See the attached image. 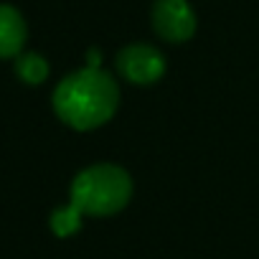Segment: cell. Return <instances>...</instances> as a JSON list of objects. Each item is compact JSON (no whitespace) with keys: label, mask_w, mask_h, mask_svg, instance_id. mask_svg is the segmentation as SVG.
<instances>
[{"label":"cell","mask_w":259,"mask_h":259,"mask_svg":"<svg viewBox=\"0 0 259 259\" xmlns=\"http://www.w3.org/2000/svg\"><path fill=\"white\" fill-rule=\"evenodd\" d=\"M119 104L114 79L102 69H81L59 81L54 89L56 117L74 130H94L109 122Z\"/></svg>","instance_id":"1"},{"label":"cell","mask_w":259,"mask_h":259,"mask_svg":"<svg viewBox=\"0 0 259 259\" xmlns=\"http://www.w3.org/2000/svg\"><path fill=\"white\" fill-rule=\"evenodd\" d=\"M71 206L89 216H112L122 211L133 196V181L127 170L112 163L89 165L71 181Z\"/></svg>","instance_id":"2"},{"label":"cell","mask_w":259,"mask_h":259,"mask_svg":"<svg viewBox=\"0 0 259 259\" xmlns=\"http://www.w3.org/2000/svg\"><path fill=\"white\" fill-rule=\"evenodd\" d=\"M196 11L188 0H155L153 6V28L168 44H183L196 33Z\"/></svg>","instance_id":"3"},{"label":"cell","mask_w":259,"mask_h":259,"mask_svg":"<svg viewBox=\"0 0 259 259\" xmlns=\"http://www.w3.org/2000/svg\"><path fill=\"white\" fill-rule=\"evenodd\" d=\"M119 74L133 84H155L165 74V59L158 49L148 44H130L117 54Z\"/></svg>","instance_id":"4"},{"label":"cell","mask_w":259,"mask_h":259,"mask_svg":"<svg viewBox=\"0 0 259 259\" xmlns=\"http://www.w3.org/2000/svg\"><path fill=\"white\" fill-rule=\"evenodd\" d=\"M26 38H28V26L23 16L13 6L0 3V59L21 56Z\"/></svg>","instance_id":"5"},{"label":"cell","mask_w":259,"mask_h":259,"mask_svg":"<svg viewBox=\"0 0 259 259\" xmlns=\"http://www.w3.org/2000/svg\"><path fill=\"white\" fill-rule=\"evenodd\" d=\"M16 74H18V79L26 81V84H41V81H46V76H49V61H46L41 54H33V51L21 54V56L16 59Z\"/></svg>","instance_id":"6"},{"label":"cell","mask_w":259,"mask_h":259,"mask_svg":"<svg viewBox=\"0 0 259 259\" xmlns=\"http://www.w3.org/2000/svg\"><path fill=\"white\" fill-rule=\"evenodd\" d=\"M79 226H81V213L71 203L66 208H59V211L51 213V231L56 236H61V239L64 236H71L74 231H79Z\"/></svg>","instance_id":"7"},{"label":"cell","mask_w":259,"mask_h":259,"mask_svg":"<svg viewBox=\"0 0 259 259\" xmlns=\"http://www.w3.org/2000/svg\"><path fill=\"white\" fill-rule=\"evenodd\" d=\"M99 64H102V51H99V49H92V51H89V64H87V66L99 69Z\"/></svg>","instance_id":"8"}]
</instances>
